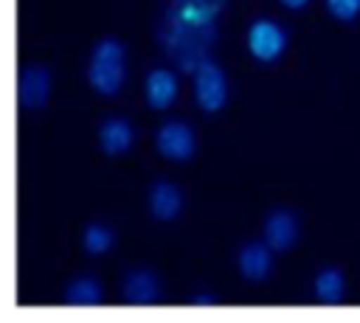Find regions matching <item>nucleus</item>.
Listing matches in <instances>:
<instances>
[{"mask_svg":"<svg viewBox=\"0 0 360 323\" xmlns=\"http://www.w3.org/2000/svg\"><path fill=\"white\" fill-rule=\"evenodd\" d=\"M90 84L104 93V95H115L121 81H124V48L115 39H104L96 45L93 59H90Z\"/></svg>","mask_w":360,"mask_h":323,"instance_id":"f257e3e1","label":"nucleus"},{"mask_svg":"<svg viewBox=\"0 0 360 323\" xmlns=\"http://www.w3.org/2000/svg\"><path fill=\"white\" fill-rule=\"evenodd\" d=\"M194 95H197V104L208 112H217L222 104H225V95H228V84H225V76L222 70L214 65V62H202L197 67V76H194Z\"/></svg>","mask_w":360,"mask_h":323,"instance_id":"f03ea898","label":"nucleus"},{"mask_svg":"<svg viewBox=\"0 0 360 323\" xmlns=\"http://www.w3.org/2000/svg\"><path fill=\"white\" fill-rule=\"evenodd\" d=\"M284 42H287V37H284V31H281L276 22L259 20V22L250 25L248 48H250V53H253L256 59H262V62L276 59V56L284 51Z\"/></svg>","mask_w":360,"mask_h":323,"instance_id":"7ed1b4c3","label":"nucleus"},{"mask_svg":"<svg viewBox=\"0 0 360 323\" xmlns=\"http://www.w3.org/2000/svg\"><path fill=\"white\" fill-rule=\"evenodd\" d=\"M155 143H158V152L166 154L169 160H188V157L194 154V135H191V129H188L186 124H180V121L163 124V126L158 129Z\"/></svg>","mask_w":360,"mask_h":323,"instance_id":"20e7f679","label":"nucleus"},{"mask_svg":"<svg viewBox=\"0 0 360 323\" xmlns=\"http://www.w3.org/2000/svg\"><path fill=\"white\" fill-rule=\"evenodd\" d=\"M48 90H51V76L45 67L39 65H31L20 73V87H17V98L22 107L28 110H37L48 101Z\"/></svg>","mask_w":360,"mask_h":323,"instance_id":"39448f33","label":"nucleus"},{"mask_svg":"<svg viewBox=\"0 0 360 323\" xmlns=\"http://www.w3.org/2000/svg\"><path fill=\"white\" fill-rule=\"evenodd\" d=\"M264 236H267V244L273 250H290L298 239V222L292 213L287 211H276L267 216V225H264Z\"/></svg>","mask_w":360,"mask_h":323,"instance_id":"423d86ee","label":"nucleus"},{"mask_svg":"<svg viewBox=\"0 0 360 323\" xmlns=\"http://www.w3.org/2000/svg\"><path fill=\"white\" fill-rule=\"evenodd\" d=\"M124 295H127L129 303L149 306V303H155L160 298V281L149 270H135L124 281Z\"/></svg>","mask_w":360,"mask_h":323,"instance_id":"0eeeda50","label":"nucleus"},{"mask_svg":"<svg viewBox=\"0 0 360 323\" xmlns=\"http://www.w3.org/2000/svg\"><path fill=\"white\" fill-rule=\"evenodd\" d=\"M149 208H152V213L158 216V219H174L177 213H180V208H183V197H180V191L172 185V183H155L152 188H149Z\"/></svg>","mask_w":360,"mask_h":323,"instance_id":"6e6552de","label":"nucleus"},{"mask_svg":"<svg viewBox=\"0 0 360 323\" xmlns=\"http://www.w3.org/2000/svg\"><path fill=\"white\" fill-rule=\"evenodd\" d=\"M177 95V79L169 70H152L146 79V101L155 110H166Z\"/></svg>","mask_w":360,"mask_h":323,"instance_id":"1a4fd4ad","label":"nucleus"},{"mask_svg":"<svg viewBox=\"0 0 360 323\" xmlns=\"http://www.w3.org/2000/svg\"><path fill=\"white\" fill-rule=\"evenodd\" d=\"M239 270L250 281H262L270 272V250L264 244H245L239 253Z\"/></svg>","mask_w":360,"mask_h":323,"instance_id":"9d476101","label":"nucleus"},{"mask_svg":"<svg viewBox=\"0 0 360 323\" xmlns=\"http://www.w3.org/2000/svg\"><path fill=\"white\" fill-rule=\"evenodd\" d=\"M132 143V126L121 118H110L104 126H101V149L107 154H121L127 152Z\"/></svg>","mask_w":360,"mask_h":323,"instance_id":"9b49d317","label":"nucleus"},{"mask_svg":"<svg viewBox=\"0 0 360 323\" xmlns=\"http://www.w3.org/2000/svg\"><path fill=\"white\" fill-rule=\"evenodd\" d=\"M315 295L323 303H338L343 298V275H340V270H335V267L321 270L318 278H315Z\"/></svg>","mask_w":360,"mask_h":323,"instance_id":"f8f14e48","label":"nucleus"},{"mask_svg":"<svg viewBox=\"0 0 360 323\" xmlns=\"http://www.w3.org/2000/svg\"><path fill=\"white\" fill-rule=\"evenodd\" d=\"M98 301H101V286L90 278H76L65 292V303L70 306H96Z\"/></svg>","mask_w":360,"mask_h":323,"instance_id":"ddd939ff","label":"nucleus"},{"mask_svg":"<svg viewBox=\"0 0 360 323\" xmlns=\"http://www.w3.org/2000/svg\"><path fill=\"white\" fill-rule=\"evenodd\" d=\"M110 244H112V233H110L104 225H90V228L84 230V250H87L90 256L104 253Z\"/></svg>","mask_w":360,"mask_h":323,"instance_id":"4468645a","label":"nucleus"},{"mask_svg":"<svg viewBox=\"0 0 360 323\" xmlns=\"http://www.w3.org/2000/svg\"><path fill=\"white\" fill-rule=\"evenodd\" d=\"M326 6L338 20H354L360 14V0H326Z\"/></svg>","mask_w":360,"mask_h":323,"instance_id":"2eb2a0df","label":"nucleus"},{"mask_svg":"<svg viewBox=\"0 0 360 323\" xmlns=\"http://www.w3.org/2000/svg\"><path fill=\"white\" fill-rule=\"evenodd\" d=\"M214 303H217V301L208 298V295H197V298H194V306H214Z\"/></svg>","mask_w":360,"mask_h":323,"instance_id":"dca6fc26","label":"nucleus"},{"mask_svg":"<svg viewBox=\"0 0 360 323\" xmlns=\"http://www.w3.org/2000/svg\"><path fill=\"white\" fill-rule=\"evenodd\" d=\"M281 3H284L287 8H301V6L307 3V0H281Z\"/></svg>","mask_w":360,"mask_h":323,"instance_id":"f3484780","label":"nucleus"}]
</instances>
